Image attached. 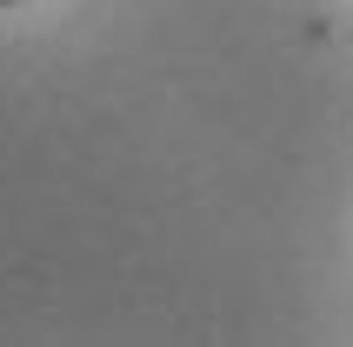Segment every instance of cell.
I'll return each instance as SVG.
<instances>
[{
  "label": "cell",
  "mask_w": 353,
  "mask_h": 347,
  "mask_svg": "<svg viewBox=\"0 0 353 347\" xmlns=\"http://www.w3.org/2000/svg\"><path fill=\"white\" fill-rule=\"evenodd\" d=\"M0 7H7V0H0Z\"/></svg>",
  "instance_id": "6da1fadb"
}]
</instances>
